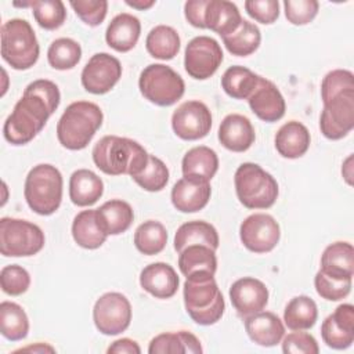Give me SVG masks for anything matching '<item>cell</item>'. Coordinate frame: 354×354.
Returning <instances> with one entry per match:
<instances>
[{
	"instance_id": "15",
	"label": "cell",
	"mask_w": 354,
	"mask_h": 354,
	"mask_svg": "<svg viewBox=\"0 0 354 354\" xmlns=\"http://www.w3.org/2000/svg\"><path fill=\"white\" fill-rule=\"evenodd\" d=\"M171 127L181 140L203 138L212 129V113L201 101H185L173 112Z\"/></svg>"
},
{
	"instance_id": "45",
	"label": "cell",
	"mask_w": 354,
	"mask_h": 354,
	"mask_svg": "<svg viewBox=\"0 0 354 354\" xmlns=\"http://www.w3.org/2000/svg\"><path fill=\"white\" fill-rule=\"evenodd\" d=\"M283 8L292 25H307L317 17L319 3L317 0H285Z\"/></svg>"
},
{
	"instance_id": "51",
	"label": "cell",
	"mask_w": 354,
	"mask_h": 354,
	"mask_svg": "<svg viewBox=\"0 0 354 354\" xmlns=\"http://www.w3.org/2000/svg\"><path fill=\"white\" fill-rule=\"evenodd\" d=\"M206 4H207V0H188L184 4V15L192 26L205 29L203 15H205Z\"/></svg>"
},
{
	"instance_id": "4",
	"label": "cell",
	"mask_w": 354,
	"mask_h": 354,
	"mask_svg": "<svg viewBox=\"0 0 354 354\" xmlns=\"http://www.w3.org/2000/svg\"><path fill=\"white\" fill-rule=\"evenodd\" d=\"M51 115L46 101L25 88L22 98L4 122V138L14 145L28 144L41 131Z\"/></svg>"
},
{
	"instance_id": "31",
	"label": "cell",
	"mask_w": 354,
	"mask_h": 354,
	"mask_svg": "<svg viewBox=\"0 0 354 354\" xmlns=\"http://www.w3.org/2000/svg\"><path fill=\"white\" fill-rule=\"evenodd\" d=\"M95 210L98 220L108 235L126 232L134 220L133 207L122 199H111Z\"/></svg>"
},
{
	"instance_id": "35",
	"label": "cell",
	"mask_w": 354,
	"mask_h": 354,
	"mask_svg": "<svg viewBox=\"0 0 354 354\" xmlns=\"http://www.w3.org/2000/svg\"><path fill=\"white\" fill-rule=\"evenodd\" d=\"M145 47L151 57L167 61L177 55L180 50V36L174 28L158 25L149 30Z\"/></svg>"
},
{
	"instance_id": "25",
	"label": "cell",
	"mask_w": 354,
	"mask_h": 354,
	"mask_svg": "<svg viewBox=\"0 0 354 354\" xmlns=\"http://www.w3.org/2000/svg\"><path fill=\"white\" fill-rule=\"evenodd\" d=\"M321 271L340 279H353L354 249L350 242L337 241L325 248L321 256Z\"/></svg>"
},
{
	"instance_id": "1",
	"label": "cell",
	"mask_w": 354,
	"mask_h": 354,
	"mask_svg": "<svg viewBox=\"0 0 354 354\" xmlns=\"http://www.w3.org/2000/svg\"><path fill=\"white\" fill-rule=\"evenodd\" d=\"M149 153L137 141L119 136H105L93 148V160L105 174L134 177L148 163Z\"/></svg>"
},
{
	"instance_id": "40",
	"label": "cell",
	"mask_w": 354,
	"mask_h": 354,
	"mask_svg": "<svg viewBox=\"0 0 354 354\" xmlns=\"http://www.w3.org/2000/svg\"><path fill=\"white\" fill-rule=\"evenodd\" d=\"M30 7L36 22L43 29H58L66 19L65 4L61 0L30 1Z\"/></svg>"
},
{
	"instance_id": "24",
	"label": "cell",
	"mask_w": 354,
	"mask_h": 354,
	"mask_svg": "<svg viewBox=\"0 0 354 354\" xmlns=\"http://www.w3.org/2000/svg\"><path fill=\"white\" fill-rule=\"evenodd\" d=\"M274 142L281 156L288 159H297L308 151L311 137L308 129L303 123L290 120L279 127Z\"/></svg>"
},
{
	"instance_id": "17",
	"label": "cell",
	"mask_w": 354,
	"mask_h": 354,
	"mask_svg": "<svg viewBox=\"0 0 354 354\" xmlns=\"http://www.w3.org/2000/svg\"><path fill=\"white\" fill-rule=\"evenodd\" d=\"M252 112L264 122H277L283 118L286 111L285 98L279 88L271 82L260 76L259 84L248 98Z\"/></svg>"
},
{
	"instance_id": "26",
	"label": "cell",
	"mask_w": 354,
	"mask_h": 354,
	"mask_svg": "<svg viewBox=\"0 0 354 354\" xmlns=\"http://www.w3.org/2000/svg\"><path fill=\"white\" fill-rule=\"evenodd\" d=\"M104 194L102 180L88 169H79L69 178V198L76 206H91Z\"/></svg>"
},
{
	"instance_id": "52",
	"label": "cell",
	"mask_w": 354,
	"mask_h": 354,
	"mask_svg": "<svg viewBox=\"0 0 354 354\" xmlns=\"http://www.w3.org/2000/svg\"><path fill=\"white\" fill-rule=\"evenodd\" d=\"M109 354H140L141 348L136 340L129 337H122L115 340L106 350Z\"/></svg>"
},
{
	"instance_id": "19",
	"label": "cell",
	"mask_w": 354,
	"mask_h": 354,
	"mask_svg": "<svg viewBox=\"0 0 354 354\" xmlns=\"http://www.w3.org/2000/svg\"><path fill=\"white\" fill-rule=\"evenodd\" d=\"M141 288L156 299H170L177 293L180 279L176 270L167 263H152L140 274Z\"/></svg>"
},
{
	"instance_id": "53",
	"label": "cell",
	"mask_w": 354,
	"mask_h": 354,
	"mask_svg": "<svg viewBox=\"0 0 354 354\" xmlns=\"http://www.w3.org/2000/svg\"><path fill=\"white\" fill-rule=\"evenodd\" d=\"M22 351H29V353H55V348L47 343H35L33 346H26L15 350L14 353H22Z\"/></svg>"
},
{
	"instance_id": "36",
	"label": "cell",
	"mask_w": 354,
	"mask_h": 354,
	"mask_svg": "<svg viewBox=\"0 0 354 354\" xmlns=\"http://www.w3.org/2000/svg\"><path fill=\"white\" fill-rule=\"evenodd\" d=\"M260 41V29L246 19H242L241 25L231 35L223 37L225 48L236 57H246L253 54L259 48Z\"/></svg>"
},
{
	"instance_id": "44",
	"label": "cell",
	"mask_w": 354,
	"mask_h": 354,
	"mask_svg": "<svg viewBox=\"0 0 354 354\" xmlns=\"http://www.w3.org/2000/svg\"><path fill=\"white\" fill-rule=\"evenodd\" d=\"M0 285L4 293L10 296H19L28 290L30 285V275L18 264L6 266L0 272Z\"/></svg>"
},
{
	"instance_id": "33",
	"label": "cell",
	"mask_w": 354,
	"mask_h": 354,
	"mask_svg": "<svg viewBox=\"0 0 354 354\" xmlns=\"http://www.w3.org/2000/svg\"><path fill=\"white\" fill-rule=\"evenodd\" d=\"M318 318L315 301L304 295L293 297L283 310L285 325L292 330H307L314 326Z\"/></svg>"
},
{
	"instance_id": "16",
	"label": "cell",
	"mask_w": 354,
	"mask_h": 354,
	"mask_svg": "<svg viewBox=\"0 0 354 354\" xmlns=\"http://www.w3.org/2000/svg\"><path fill=\"white\" fill-rule=\"evenodd\" d=\"M230 299L238 315L246 318L261 311L267 306L268 289L260 279L243 277L231 285Z\"/></svg>"
},
{
	"instance_id": "46",
	"label": "cell",
	"mask_w": 354,
	"mask_h": 354,
	"mask_svg": "<svg viewBox=\"0 0 354 354\" xmlns=\"http://www.w3.org/2000/svg\"><path fill=\"white\" fill-rule=\"evenodd\" d=\"M71 7L76 12V15L88 26L100 25L108 11V1L106 0H77L69 1Z\"/></svg>"
},
{
	"instance_id": "37",
	"label": "cell",
	"mask_w": 354,
	"mask_h": 354,
	"mask_svg": "<svg viewBox=\"0 0 354 354\" xmlns=\"http://www.w3.org/2000/svg\"><path fill=\"white\" fill-rule=\"evenodd\" d=\"M0 330L1 335L11 340H22L29 332V319L25 310L14 301L0 304Z\"/></svg>"
},
{
	"instance_id": "56",
	"label": "cell",
	"mask_w": 354,
	"mask_h": 354,
	"mask_svg": "<svg viewBox=\"0 0 354 354\" xmlns=\"http://www.w3.org/2000/svg\"><path fill=\"white\" fill-rule=\"evenodd\" d=\"M3 188H4V192H7V185H6V183H3ZM6 203V195H4V199H3V202H1V205H4Z\"/></svg>"
},
{
	"instance_id": "18",
	"label": "cell",
	"mask_w": 354,
	"mask_h": 354,
	"mask_svg": "<svg viewBox=\"0 0 354 354\" xmlns=\"http://www.w3.org/2000/svg\"><path fill=\"white\" fill-rule=\"evenodd\" d=\"M209 181L196 177H183L171 188V203L183 213L202 210L210 199Z\"/></svg>"
},
{
	"instance_id": "30",
	"label": "cell",
	"mask_w": 354,
	"mask_h": 354,
	"mask_svg": "<svg viewBox=\"0 0 354 354\" xmlns=\"http://www.w3.org/2000/svg\"><path fill=\"white\" fill-rule=\"evenodd\" d=\"M181 169L184 177H196L210 181L218 169L217 153L205 145L194 147L184 155Z\"/></svg>"
},
{
	"instance_id": "22",
	"label": "cell",
	"mask_w": 354,
	"mask_h": 354,
	"mask_svg": "<svg viewBox=\"0 0 354 354\" xmlns=\"http://www.w3.org/2000/svg\"><path fill=\"white\" fill-rule=\"evenodd\" d=\"M141 33V24L137 17L129 12L118 14L109 22L105 40L111 48L119 53L130 51L138 41Z\"/></svg>"
},
{
	"instance_id": "42",
	"label": "cell",
	"mask_w": 354,
	"mask_h": 354,
	"mask_svg": "<svg viewBox=\"0 0 354 354\" xmlns=\"http://www.w3.org/2000/svg\"><path fill=\"white\" fill-rule=\"evenodd\" d=\"M351 281L353 279H340V278H333L321 270L315 274L314 278V285L317 293L329 301H337L344 299L350 290H351Z\"/></svg>"
},
{
	"instance_id": "7",
	"label": "cell",
	"mask_w": 354,
	"mask_h": 354,
	"mask_svg": "<svg viewBox=\"0 0 354 354\" xmlns=\"http://www.w3.org/2000/svg\"><path fill=\"white\" fill-rule=\"evenodd\" d=\"M239 202L248 209H268L278 198V183L261 166L245 162L234 176Z\"/></svg>"
},
{
	"instance_id": "6",
	"label": "cell",
	"mask_w": 354,
	"mask_h": 354,
	"mask_svg": "<svg viewBox=\"0 0 354 354\" xmlns=\"http://www.w3.org/2000/svg\"><path fill=\"white\" fill-rule=\"evenodd\" d=\"M40 47L33 28L26 19L12 18L1 26V57L17 71L32 68L39 58Z\"/></svg>"
},
{
	"instance_id": "23",
	"label": "cell",
	"mask_w": 354,
	"mask_h": 354,
	"mask_svg": "<svg viewBox=\"0 0 354 354\" xmlns=\"http://www.w3.org/2000/svg\"><path fill=\"white\" fill-rule=\"evenodd\" d=\"M205 29L218 33L221 37L231 35L242 22L241 12L232 1L207 0L203 15Z\"/></svg>"
},
{
	"instance_id": "48",
	"label": "cell",
	"mask_w": 354,
	"mask_h": 354,
	"mask_svg": "<svg viewBox=\"0 0 354 354\" xmlns=\"http://www.w3.org/2000/svg\"><path fill=\"white\" fill-rule=\"evenodd\" d=\"M282 339V351L286 354H317L319 351L315 337L310 333L296 330Z\"/></svg>"
},
{
	"instance_id": "12",
	"label": "cell",
	"mask_w": 354,
	"mask_h": 354,
	"mask_svg": "<svg viewBox=\"0 0 354 354\" xmlns=\"http://www.w3.org/2000/svg\"><path fill=\"white\" fill-rule=\"evenodd\" d=\"M354 127V90H347L324 104L319 116L321 133L329 140L346 137Z\"/></svg>"
},
{
	"instance_id": "47",
	"label": "cell",
	"mask_w": 354,
	"mask_h": 354,
	"mask_svg": "<svg viewBox=\"0 0 354 354\" xmlns=\"http://www.w3.org/2000/svg\"><path fill=\"white\" fill-rule=\"evenodd\" d=\"M321 336L328 347L335 350L348 348L354 342V332H348L339 326L332 315H328L321 325Z\"/></svg>"
},
{
	"instance_id": "10",
	"label": "cell",
	"mask_w": 354,
	"mask_h": 354,
	"mask_svg": "<svg viewBox=\"0 0 354 354\" xmlns=\"http://www.w3.org/2000/svg\"><path fill=\"white\" fill-rule=\"evenodd\" d=\"M95 328L108 336L124 332L131 321V304L119 292H108L97 299L93 308Z\"/></svg>"
},
{
	"instance_id": "55",
	"label": "cell",
	"mask_w": 354,
	"mask_h": 354,
	"mask_svg": "<svg viewBox=\"0 0 354 354\" xmlns=\"http://www.w3.org/2000/svg\"><path fill=\"white\" fill-rule=\"evenodd\" d=\"M126 4L133 7V8H137V10H148L155 4V1L153 0H149V1H145V0H133V1L126 0Z\"/></svg>"
},
{
	"instance_id": "32",
	"label": "cell",
	"mask_w": 354,
	"mask_h": 354,
	"mask_svg": "<svg viewBox=\"0 0 354 354\" xmlns=\"http://www.w3.org/2000/svg\"><path fill=\"white\" fill-rule=\"evenodd\" d=\"M178 268L184 277L198 271L214 274L217 270L216 250L206 245H189L180 252Z\"/></svg>"
},
{
	"instance_id": "14",
	"label": "cell",
	"mask_w": 354,
	"mask_h": 354,
	"mask_svg": "<svg viewBox=\"0 0 354 354\" xmlns=\"http://www.w3.org/2000/svg\"><path fill=\"white\" fill-rule=\"evenodd\" d=\"M82 86L91 94H105L122 77V65L108 53L94 54L82 71Z\"/></svg>"
},
{
	"instance_id": "11",
	"label": "cell",
	"mask_w": 354,
	"mask_h": 354,
	"mask_svg": "<svg viewBox=\"0 0 354 354\" xmlns=\"http://www.w3.org/2000/svg\"><path fill=\"white\" fill-rule=\"evenodd\" d=\"M223 61V50L210 36H196L185 47L184 66L187 73L198 80L209 79Z\"/></svg>"
},
{
	"instance_id": "27",
	"label": "cell",
	"mask_w": 354,
	"mask_h": 354,
	"mask_svg": "<svg viewBox=\"0 0 354 354\" xmlns=\"http://www.w3.org/2000/svg\"><path fill=\"white\" fill-rule=\"evenodd\" d=\"M72 236L75 242L84 249H97L106 241L108 234L102 228L95 209L83 210L75 216Z\"/></svg>"
},
{
	"instance_id": "54",
	"label": "cell",
	"mask_w": 354,
	"mask_h": 354,
	"mask_svg": "<svg viewBox=\"0 0 354 354\" xmlns=\"http://www.w3.org/2000/svg\"><path fill=\"white\" fill-rule=\"evenodd\" d=\"M342 174H343V178L346 180V183L348 185H353V153H350L347 156V159L343 162Z\"/></svg>"
},
{
	"instance_id": "8",
	"label": "cell",
	"mask_w": 354,
	"mask_h": 354,
	"mask_svg": "<svg viewBox=\"0 0 354 354\" xmlns=\"http://www.w3.org/2000/svg\"><path fill=\"white\" fill-rule=\"evenodd\" d=\"M138 87L144 98L159 106L176 104L185 91L183 77L174 69L163 64L145 66L140 75Z\"/></svg>"
},
{
	"instance_id": "41",
	"label": "cell",
	"mask_w": 354,
	"mask_h": 354,
	"mask_svg": "<svg viewBox=\"0 0 354 354\" xmlns=\"http://www.w3.org/2000/svg\"><path fill=\"white\" fill-rule=\"evenodd\" d=\"M142 189L158 192L163 189L169 181V169L163 160L155 155H149L147 166L134 177H131Z\"/></svg>"
},
{
	"instance_id": "43",
	"label": "cell",
	"mask_w": 354,
	"mask_h": 354,
	"mask_svg": "<svg viewBox=\"0 0 354 354\" xmlns=\"http://www.w3.org/2000/svg\"><path fill=\"white\" fill-rule=\"evenodd\" d=\"M354 90V75L347 69H335L325 75L321 83V98L322 102H328L335 95Z\"/></svg>"
},
{
	"instance_id": "2",
	"label": "cell",
	"mask_w": 354,
	"mask_h": 354,
	"mask_svg": "<svg viewBox=\"0 0 354 354\" xmlns=\"http://www.w3.org/2000/svg\"><path fill=\"white\" fill-rule=\"evenodd\" d=\"M185 278L184 304L192 321L199 325H213L220 321L225 310V303L214 274L198 271Z\"/></svg>"
},
{
	"instance_id": "38",
	"label": "cell",
	"mask_w": 354,
	"mask_h": 354,
	"mask_svg": "<svg viewBox=\"0 0 354 354\" xmlns=\"http://www.w3.org/2000/svg\"><path fill=\"white\" fill-rule=\"evenodd\" d=\"M167 243V231L156 220H148L140 224L134 232V245L138 252L147 256L160 253Z\"/></svg>"
},
{
	"instance_id": "39",
	"label": "cell",
	"mask_w": 354,
	"mask_h": 354,
	"mask_svg": "<svg viewBox=\"0 0 354 354\" xmlns=\"http://www.w3.org/2000/svg\"><path fill=\"white\" fill-rule=\"evenodd\" d=\"M82 58L80 44L69 37H59L54 40L47 50L48 64L58 71L72 69Z\"/></svg>"
},
{
	"instance_id": "3",
	"label": "cell",
	"mask_w": 354,
	"mask_h": 354,
	"mask_svg": "<svg viewBox=\"0 0 354 354\" xmlns=\"http://www.w3.org/2000/svg\"><path fill=\"white\" fill-rule=\"evenodd\" d=\"M101 108L90 101H76L66 106L57 124V137L62 147L79 151L88 145L102 124Z\"/></svg>"
},
{
	"instance_id": "49",
	"label": "cell",
	"mask_w": 354,
	"mask_h": 354,
	"mask_svg": "<svg viewBox=\"0 0 354 354\" xmlns=\"http://www.w3.org/2000/svg\"><path fill=\"white\" fill-rule=\"evenodd\" d=\"M246 12L257 22L270 25L279 17L278 0H248L245 1Z\"/></svg>"
},
{
	"instance_id": "29",
	"label": "cell",
	"mask_w": 354,
	"mask_h": 354,
	"mask_svg": "<svg viewBox=\"0 0 354 354\" xmlns=\"http://www.w3.org/2000/svg\"><path fill=\"white\" fill-rule=\"evenodd\" d=\"M202 351L199 339L187 330L160 333L148 346L149 354H198Z\"/></svg>"
},
{
	"instance_id": "50",
	"label": "cell",
	"mask_w": 354,
	"mask_h": 354,
	"mask_svg": "<svg viewBox=\"0 0 354 354\" xmlns=\"http://www.w3.org/2000/svg\"><path fill=\"white\" fill-rule=\"evenodd\" d=\"M26 90L41 97L46 101L51 113H54L55 109L58 108L59 101H61V93H59L58 86L54 82L47 80V79H39V80L29 83L26 86Z\"/></svg>"
},
{
	"instance_id": "20",
	"label": "cell",
	"mask_w": 354,
	"mask_h": 354,
	"mask_svg": "<svg viewBox=\"0 0 354 354\" xmlns=\"http://www.w3.org/2000/svg\"><path fill=\"white\" fill-rule=\"evenodd\" d=\"M245 330L252 342L263 347H272L281 343L285 336V326L279 317L271 311H259L243 318Z\"/></svg>"
},
{
	"instance_id": "5",
	"label": "cell",
	"mask_w": 354,
	"mask_h": 354,
	"mask_svg": "<svg viewBox=\"0 0 354 354\" xmlns=\"http://www.w3.org/2000/svg\"><path fill=\"white\" fill-rule=\"evenodd\" d=\"M62 174L48 163L30 169L25 178L24 195L28 206L40 216H50L58 210L62 201Z\"/></svg>"
},
{
	"instance_id": "13",
	"label": "cell",
	"mask_w": 354,
	"mask_h": 354,
	"mask_svg": "<svg viewBox=\"0 0 354 354\" xmlns=\"http://www.w3.org/2000/svg\"><path fill=\"white\" fill-rule=\"evenodd\" d=\"M239 236L248 250L267 253L279 242L281 228L272 216L267 213H254L242 221Z\"/></svg>"
},
{
	"instance_id": "28",
	"label": "cell",
	"mask_w": 354,
	"mask_h": 354,
	"mask_svg": "<svg viewBox=\"0 0 354 354\" xmlns=\"http://www.w3.org/2000/svg\"><path fill=\"white\" fill-rule=\"evenodd\" d=\"M220 239L217 230L206 221L194 220L181 224L174 235V249L180 253L189 245H206L216 250L218 248Z\"/></svg>"
},
{
	"instance_id": "34",
	"label": "cell",
	"mask_w": 354,
	"mask_h": 354,
	"mask_svg": "<svg viewBox=\"0 0 354 354\" xmlns=\"http://www.w3.org/2000/svg\"><path fill=\"white\" fill-rule=\"evenodd\" d=\"M260 80V76L250 69L235 65L230 66L221 76L223 90L235 100H248L254 91Z\"/></svg>"
},
{
	"instance_id": "21",
	"label": "cell",
	"mask_w": 354,
	"mask_h": 354,
	"mask_svg": "<svg viewBox=\"0 0 354 354\" xmlns=\"http://www.w3.org/2000/svg\"><path fill=\"white\" fill-rule=\"evenodd\" d=\"M256 134L250 120L239 113L227 115L218 127V141L232 152H245L254 142Z\"/></svg>"
},
{
	"instance_id": "9",
	"label": "cell",
	"mask_w": 354,
	"mask_h": 354,
	"mask_svg": "<svg viewBox=\"0 0 354 354\" xmlns=\"http://www.w3.org/2000/svg\"><path fill=\"white\" fill-rule=\"evenodd\" d=\"M44 232L33 223L21 218L0 220V252L6 257H28L44 246Z\"/></svg>"
}]
</instances>
